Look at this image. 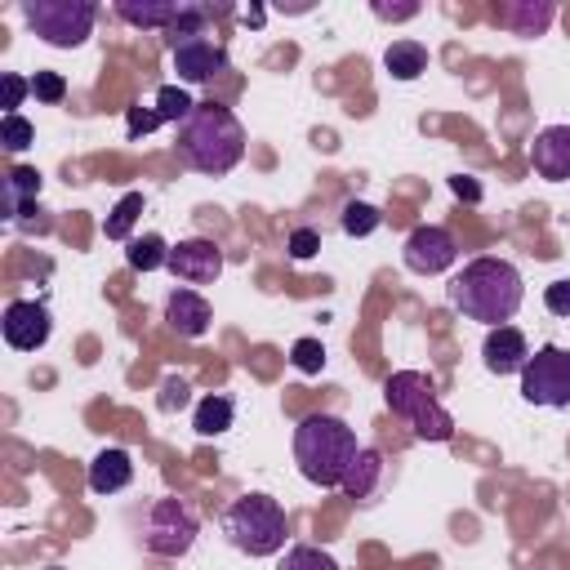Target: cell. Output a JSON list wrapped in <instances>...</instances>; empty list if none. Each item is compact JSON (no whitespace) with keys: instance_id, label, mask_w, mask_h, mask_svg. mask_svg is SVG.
<instances>
[{"instance_id":"cell-13","label":"cell","mask_w":570,"mask_h":570,"mask_svg":"<svg viewBox=\"0 0 570 570\" xmlns=\"http://www.w3.org/2000/svg\"><path fill=\"white\" fill-rule=\"evenodd\" d=\"M530 165L548 183H570V125H548L530 142Z\"/></svg>"},{"instance_id":"cell-16","label":"cell","mask_w":570,"mask_h":570,"mask_svg":"<svg viewBox=\"0 0 570 570\" xmlns=\"http://www.w3.org/2000/svg\"><path fill=\"white\" fill-rule=\"evenodd\" d=\"M129 481H134V459H129V450L107 445V450L94 454V463H89V490H94V494H120Z\"/></svg>"},{"instance_id":"cell-21","label":"cell","mask_w":570,"mask_h":570,"mask_svg":"<svg viewBox=\"0 0 570 570\" xmlns=\"http://www.w3.org/2000/svg\"><path fill=\"white\" fill-rule=\"evenodd\" d=\"M36 196H40V174L27 169V165L9 169V178H4V218H18L27 209V200H36Z\"/></svg>"},{"instance_id":"cell-29","label":"cell","mask_w":570,"mask_h":570,"mask_svg":"<svg viewBox=\"0 0 570 570\" xmlns=\"http://www.w3.org/2000/svg\"><path fill=\"white\" fill-rule=\"evenodd\" d=\"M289 361H294L303 374H321V370H325V347H321V338H298V343L289 347Z\"/></svg>"},{"instance_id":"cell-12","label":"cell","mask_w":570,"mask_h":570,"mask_svg":"<svg viewBox=\"0 0 570 570\" xmlns=\"http://www.w3.org/2000/svg\"><path fill=\"white\" fill-rule=\"evenodd\" d=\"M232 62H227V49L214 45L209 36H187V40H174V71L183 85H205L214 76H223Z\"/></svg>"},{"instance_id":"cell-15","label":"cell","mask_w":570,"mask_h":570,"mask_svg":"<svg viewBox=\"0 0 570 570\" xmlns=\"http://www.w3.org/2000/svg\"><path fill=\"white\" fill-rule=\"evenodd\" d=\"M165 321H169V330H174L178 338H200V334L209 330L214 312H209V298H205V294H196V289H174V294L165 298Z\"/></svg>"},{"instance_id":"cell-3","label":"cell","mask_w":570,"mask_h":570,"mask_svg":"<svg viewBox=\"0 0 570 570\" xmlns=\"http://www.w3.org/2000/svg\"><path fill=\"white\" fill-rule=\"evenodd\" d=\"M356 454H361L356 432L338 414H307L294 428V463L321 490H338Z\"/></svg>"},{"instance_id":"cell-24","label":"cell","mask_w":570,"mask_h":570,"mask_svg":"<svg viewBox=\"0 0 570 570\" xmlns=\"http://www.w3.org/2000/svg\"><path fill=\"white\" fill-rule=\"evenodd\" d=\"M191 111H196V102H191V94H187L183 85H160V89H156V116H160V120L183 125Z\"/></svg>"},{"instance_id":"cell-25","label":"cell","mask_w":570,"mask_h":570,"mask_svg":"<svg viewBox=\"0 0 570 570\" xmlns=\"http://www.w3.org/2000/svg\"><path fill=\"white\" fill-rule=\"evenodd\" d=\"M548 22H552V4H512L508 9V27L517 36H543Z\"/></svg>"},{"instance_id":"cell-2","label":"cell","mask_w":570,"mask_h":570,"mask_svg":"<svg viewBox=\"0 0 570 570\" xmlns=\"http://www.w3.org/2000/svg\"><path fill=\"white\" fill-rule=\"evenodd\" d=\"M178 160L196 174L223 178L240 165L245 156V125L236 120L232 107L218 102H196V111L178 125V142H174Z\"/></svg>"},{"instance_id":"cell-17","label":"cell","mask_w":570,"mask_h":570,"mask_svg":"<svg viewBox=\"0 0 570 570\" xmlns=\"http://www.w3.org/2000/svg\"><path fill=\"white\" fill-rule=\"evenodd\" d=\"M116 13L125 18V22H134V27H174L178 22V13H183V4L178 0H120L116 4Z\"/></svg>"},{"instance_id":"cell-4","label":"cell","mask_w":570,"mask_h":570,"mask_svg":"<svg viewBox=\"0 0 570 570\" xmlns=\"http://www.w3.org/2000/svg\"><path fill=\"white\" fill-rule=\"evenodd\" d=\"M383 401H387V410L419 436V441H450L454 436V419H450V410L441 405V396H436V383L428 379V374H419V370H396L387 383H383Z\"/></svg>"},{"instance_id":"cell-10","label":"cell","mask_w":570,"mask_h":570,"mask_svg":"<svg viewBox=\"0 0 570 570\" xmlns=\"http://www.w3.org/2000/svg\"><path fill=\"white\" fill-rule=\"evenodd\" d=\"M178 281L187 285H214L223 276V249L205 236H187L178 245H169V263H165Z\"/></svg>"},{"instance_id":"cell-28","label":"cell","mask_w":570,"mask_h":570,"mask_svg":"<svg viewBox=\"0 0 570 570\" xmlns=\"http://www.w3.org/2000/svg\"><path fill=\"white\" fill-rule=\"evenodd\" d=\"M0 142H4L9 151H22V147L36 142V125H31L27 116H0Z\"/></svg>"},{"instance_id":"cell-14","label":"cell","mask_w":570,"mask_h":570,"mask_svg":"<svg viewBox=\"0 0 570 570\" xmlns=\"http://www.w3.org/2000/svg\"><path fill=\"white\" fill-rule=\"evenodd\" d=\"M481 361H485V370L490 374H521L525 370V361H530V343H525V334L517 330V325H494L490 334H485V343H481Z\"/></svg>"},{"instance_id":"cell-32","label":"cell","mask_w":570,"mask_h":570,"mask_svg":"<svg viewBox=\"0 0 570 570\" xmlns=\"http://www.w3.org/2000/svg\"><path fill=\"white\" fill-rule=\"evenodd\" d=\"M156 125H165V120L156 116V107H129V116H125V129H129V138H142V134H151Z\"/></svg>"},{"instance_id":"cell-37","label":"cell","mask_w":570,"mask_h":570,"mask_svg":"<svg viewBox=\"0 0 570 570\" xmlns=\"http://www.w3.org/2000/svg\"><path fill=\"white\" fill-rule=\"evenodd\" d=\"M240 22H245V27H258V22H263V9H249Z\"/></svg>"},{"instance_id":"cell-5","label":"cell","mask_w":570,"mask_h":570,"mask_svg":"<svg viewBox=\"0 0 570 570\" xmlns=\"http://www.w3.org/2000/svg\"><path fill=\"white\" fill-rule=\"evenodd\" d=\"M223 534L245 557H276L285 548V508L272 494H240L223 512Z\"/></svg>"},{"instance_id":"cell-7","label":"cell","mask_w":570,"mask_h":570,"mask_svg":"<svg viewBox=\"0 0 570 570\" xmlns=\"http://www.w3.org/2000/svg\"><path fill=\"white\" fill-rule=\"evenodd\" d=\"M196 517H191V508L183 503V499H169V494H160V499H151L147 508H142V548L147 552H156V557H183L191 543H196Z\"/></svg>"},{"instance_id":"cell-35","label":"cell","mask_w":570,"mask_h":570,"mask_svg":"<svg viewBox=\"0 0 570 570\" xmlns=\"http://www.w3.org/2000/svg\"><path fill=\"white\" fill-rule=\"evenodd\" d=\"M419 13V4H374V18H383V22H405V18H414Z\"/></svg>"},{"instance_id":"cell-22","label":"cell","mask_w":570,"mask_h":570,"mask_svg":"<svg viewBox=\"0 0 570 570\" xmlns=\"http://www.w3.org/2000/svg\"><path fill=\"white\" fill-rule=\"evenodd\" d=\"M142 214V191H125L116 200V209L102 218V236L107 240H134V223Z\"/></svg>"},{"instance_id":"cell-20","label":"cell","mask_w":570,"mask_h":570,"mask_svg":"<svg viewBox=\"0 0 570 570\" xmlns=\"http://www.w3.org/2000/svg\"><path fill=\"white\" fill-rule=\"evenodd\" d=\"M232 419H236V405H232V396H223V392H214V396H205V401H196V414H191V428H196V436H223V432L232 428Z\"/></svg>"},{"instance_id":"cell-33","label":"cell","mask_w":570,"mask_h":570,"mask_svg":"<svg viewBox=\"0 0 570 570\" xmlns=\"http://www.w3.org/2000/svg\"><path fill=\"white\" fill-rule=\"evenodd\" d=\"M316 249H321V236H316L312 227H294V232H289V258L307 263Z\"/></svg>"},{"instance_id":"cell-31","label":"cell","mask_w":570,"mask_h":570,"mask_svg":"<svg viewBox=\"0 0 570 570\" xmlns=\"http://www.w3.org/2000/svg\"><path fill=\"white\" fill-rule=\"evenodd\" d=\"M0 94H4V116H18L22 98L31 94V80H22L18 71H4V76H0Z\"/></svg>"},{"instance_id":"cell-1","label":"cell","mask_w":570,"mask_h":570,"mask_svg":"<svg viewBox=\"0 0 570 570\" xmlns=\"http://www.w3.org/2000/svg\"><path fill=\"white\" fill-rule=\"evenodd\" d=\"M450 294V307L463 312L468 321H481V325H508L517 312H521V298H525V281L521 272L508 263V258H472L463 263V272L445 285Z\"/></svg>"},{"instance_id":"cell-6","label":"cell","mask_w":570,"mask_h":570,"mask_svg":"<svg viewBox=\"0 0 570 570\" xmlns=\"http://www.w3.org/2000/svg\"><path fill=\"white\" fill-rule=\"evenodd\" d=\"M27 27L53 49H80L94 36L98 9L89 0H22Z\"/></svg>"},{"instance_id":"cell-27","label":"cell","mask_w":570,"mask_h":570,"mask_svg":"<svg viewBox=\"0 0 570 570\" xmlns=\"http://www.w3.org/2000/svg\"><path fill=\"white\" fill-rule=\"evenodd\" d=\"M338 223H343L347 236H370V232L383 223V214H379L374 205H365V200H347L343 214H338Z\"/></svg>"},{"instance_id":"cell-30","label":"cell","mask_w":570,"mask_h":570,"mask_svg":"<svg viewBox=\"0 0 570 570\" xmlns=\"http://www.w3.org/2000/svg\"><path fill=\"white\" fill-rule=\"evenodd\" d=\"M31 94H36V102H62L67 98V80L58 71H36L31 76Z\"/></svg>"},{"instance_id":"cell-11","label":"cell","mask_w":570,"mask_h":570,"mask_svg":"<svg viewBox=\"0 0 570 570\" xmlns=\"http://www.w3.org/2000/svg\"><path fill=\"white\" fill-rule=\"evenodd\" d=\"M0 330H4V343H9L13 352H36V347L49 343L53 321H49V307H45V303L13 298V303L4 307V316H0Z\"/></svg>"},{"instance_id":"cell-26","label":"cell","mask_w":570,"mask_h":570,"mask_svg":"<svg viewBox=\"0 0 570 570\" xmlns=\"http://www.w3.org/2000/svg\"><path fill=\"white\" fill-rule=\"evenodd\" d=\"M276 570H338V561L330 552L312 548V543H294V548H285V557H281Z\"/></svg>"},{"instance_id":"cell-36","label":"cell","mask_w":570,"mask_h":570,"mask_svg":"<svg viewBox=\"0 0 570 570\" xmlns=\"http://www.w3.org/2000/svg\"><path fill=\"white\" fill-rule=\"evenodd\" d=\"M450 191H454L459 200H481V183L468 178V174H454V178H450Z\"/></svg>"},{"instance_id":"cell-8","label":"cell","mask_w":570,"mask_h":570,"mask_svg":"<svg viewBox=\"0 0 570 570\" xmlns=\"http://www.w3.org/2000/svg\"><path fill=\"white\" fill-rule=\"evenodd\" d=\"M521 396L543 410H566L570 405V352L557 343L534 347L521 370Z\"/></svg>"},{"instance_id":"cell-9","label":"cell","mask_w":570,"mask_h":570,"mask_svg":"<svg viewBox=\"0 0 570 570\" xmlns=\"http://www.w3.org/2000/svg\"><path fill=\"white\" fill-rule=\"evenodd\" d=\"M401 258H405V267H410L414 276H441V272L454 267V258H459V240H454L445 227L423 223V227H414V232L405 236Z\"/></svg>"},{"instance_id":"cell-23","label":"cell","mask_w":570,"mask_h":570,"mask_svg":"<svg viewBox=\"0 0 570 570\" xmlns=\"http://www.w3.org/2000/svg\"><path fill=\"white\" fill-rule=\"evenodd\" d=\"M125 263H129L134 272H156V267H165V263H169V245H165V236H156V232L134 236L129 249H125Z\"/></svg>"},{"instance_id":"cell-19","label":"cell","mask_w":570,"mask_h":570,"mask_svg":"<svg viewBox=\"0 0 570 570\" xmlns=\"http://www.w3.org/2000/svg\"><path fill=\"white\" fill-rule=\"evenodd\" d=\"M379 481H383V459H379V450H365L361 445V454L352 459V468H347V476H343V494H352V499H370L374 490H379Z\"/></svg>"},{"instance_id":"cell-34","label":"cell","mask_w":570,"mask_h":570,"mask_svg":"<svg viewBox=\"0 0 570 570\" xmlns=\"http://www.w3.org/2000/svg\"><path fill=\"white\" fill-rule=\"evenodd\" d=\"M543 307H548L552 316H570V281H552V285L543 289Z\"/></svg>"},{"instance_id":"cell-18","label":"cell","mask_w":570,"mask_h":570,"mask_svg":"<svg viewBox=\"0 0 570 570\" xmlns=\"http://www.w3.org/2000/svg\"><path fill=\"white\" fill-rule=\"evenodd\" d=\"M383 67L392 80H419L428 71V49L419 40H392L383 49Z\"/></svg>"}]
</instances>
